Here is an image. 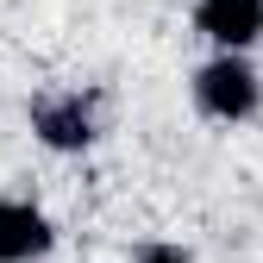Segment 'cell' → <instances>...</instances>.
<instances>
[{
    "label": "cell",
    "mask_w": 263,
    "mask_h": 263,
    "mask_svg": "<svg viewBox=\"0 0 263 263\" xmlns=\"http://www.w3.org/2000/svg\"><path fill=\"white\" fill-rule=\"evenodd\" d=\"M132 263H194V257H188L182 245H163V238H157V245H138V257H132Z\"/></svg>",
    "instance_id": "cell-5"
},
{
    "label": "cell",
    "mask_w": 263,
    "mask_h": 263,
    "mask_svg": "<svg viewBox=\"0 0 263 263\" xmlns=\"http://www.w3.org/2000/svg\"><path fill=\"white\" fill-rule=\"evenodd\" d=\"M50 219L31 201H0V263H31L50 251Z\"/></svg>",
    "instance_id": "cell-4"
},
{
    "label": "cell",
    "mask_w": 263,
    "mask_h": 263,
    "mask_svg": "<svg viewBox=\"0 0 263 263\" xmlns=\"http://www.w3.org/2000/svg\"><path fill=\"white\" fill-rule=\"evenodd\" d=\"M188 88H194V107L207 119H219V125H238L263 107V82H257V69L245 57H207Z\"/></svg>",
    "instance_id": "cell-1"
},
{
    "label": "cell",
    "mask_w": 263,
    "mask_h": 263,
    "mask_svg": "<svg viewBox=\"0 0 263 263\" xmlns=\"http://www.w3.org/2000/svg\"><path fill=\"white\" fill-rule=\"evenodd\" d=\"M194 31L213 57H245L263 38V0H194Z\"/></svg>",
    "instance_id": "cell-3"
},
{
    "label": "cell",
    "mask_w": 263,
    "mask_h": 263,
    "mask_svg": "<svg viewBox=\"0 0 263 263\" xmlns=\"http://www.w3.org/2000/svg\"><path fill=\"white\" fill-rule=\"evenodd\" d=\"M31 132H38L44 151L76 157V151H88L94 138H101V101H94V94H82V88L38 94V101H31Z\"/></svg>",
    "instance_id": "cell-2"
}]
</instances>
